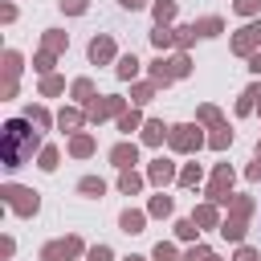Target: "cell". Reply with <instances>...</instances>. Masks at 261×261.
Listing matches in <instances>:
<instances>
[{
  "mask_svg": "<svg viewBox=\"0 0 261 261\" xmlns=\"http://www.w3.org/2000/svg\"><path fill=\"white\" fill-rule=\"evenodd\" d=\"M37 143H41V135H37V130H29V122L12 118V122L4 126V167H20V163H24V155H29Z\"/></svg>",
  "mask_w": 261,
  "mask_h": 261,
  "instance_id": "1",
  "label": "cell"
},
{
  "mask_svg": "<svg viewBox=\"0 0 261 261\" xmlns=\"http://www.w3.org/2000/svg\"><path fill=\"white\" fill-rule=\"evenodd\" d=\"M0 196H4V204H8L16 216H33V212H37V204H41V200H37V192L16 188V184H4V192H0Z\"/></svg>",
  "mask_w": 261,
  "mask_h": 261,
  "instance_id": "2",
  "label": "cell"
},
{
  "mask_svg": "<svg viewBox=\"0 0 261 261\" xmlns=\"http://www.w3.org/2000/svg\"><path fill=\"white\" fill-rule=\"evenodd\" d=\"M208 200H212V204H228V200H232V167H228V163H216Z\"/></svg>",
  "mask_w": 261,
  "mask_h": 261,
  "instance_id": "3",
  "label": "cell"
},
{
  "mask_svg": "<svg viewBox=\"0 0 261 261\" xmlns=\"http://www.w3.org/2000/svg\"><path fill=\"white\" fill-rule=\"evenodd\" d=\"M82 253V241L77 237H65V241H49L41 249V261H73Z\"/></svg>",
  "mask_w": 261,
  "mask_h": 261,
  "instance_id": "4",
  "label": "cell"
},
{
  "mask_svg": "<svg viewBox=\"0 0 261 261\" xmlns=\"http://www.w3.org/2000/svg\"><path fill=\"white\" fill-rule=\"evenodd\" d=\"M261 45V20H253V24H245L237 37H232V53H241V57H253V49Z\"/></svg>",
  "mask_w": 261,
  "mask_h": 261,
  "instance_id": "5",
  "label": "cell"
},
{
  "mask_svg": "<svg viewBox=\"0 0 261 261\" xmlns=\"http://www.w3.org/2000/svg\"><path fill=\"white\" fill-rule=\"evenodd\" d=\"M167 139H171V147H175V151H196V147L204 143V135H200L196 126H171V135H167Z\"/></svg>",
  "mask_w": 261,
  "mask_h": 261,
  "instance_id": "6",
  "label": "cell"
},
{
  "mask_svg": "<svg viewBox=\"0 0 261 261\" xmlns=\"http://www.w3.org/2000/svg\"><path fill=\"white\" fill-rule=\"evenodd\" d=\"M110 163L122 167V171H130V167L139 163V147H135V143H118V147L110 151Z\"/></svg>",
  "mask_w": 261,
  "mask_h": 261,
  "instance_id": "7",
  "label": "cell"
},
{
  "mask_svg": "<svg viewBox=\"0 0 261 261\" xmlns=\"http://www.w3.org/2000/svg\"><path fill=\"white\" fill-rule=\"evenodd\" d=\"M147 179H151V184H159V188H163V184H171V179H175V163L155 159V163L147 167Z\"/></svg>",
  "mask_w": 261,
  "mask_h": 261,
  "instance_id": "8",
  "label": "cell"
},
{
  "mask_svg": "<svg viewBox=\"0 0 261 261\" xmlns=\"http://www.w3.org/2000/svg\"><path fill=\"white\" fill-rule=\"evenodd\" d=\"M110 114H122V98H102V102L90 106V118H94V122H102V118H110Z\"/></svg>",
  "mask_w": 261,
  "mask_h": 261,
  "instance_id": "9",
  "label": "cell"
},
{
  "mask_svg": "<svg viewBox=\"0 0 261 261\" xmlns=\"http://www.w3.org/2000/svg\"><path fill=\"white\" fill-rule=\"evenodd\" d=\"M110 57H114V41H110V37H94V41H90V61L102 65V61H110Z\"/></svg>",
  "mask_w": 261,
  "mask_h": 261,
  "instance_id": "10",
  "label": "cell"
},
{
  "mask_svg": "<svg viewBox=\"0 0 261 261\" xmlns=\"http://www.w3.org/2000/svg\"><path fill=\"white\" fill-rule=\"evenodd\" d=\"M163 135H171V130H167V126H163L159 118L143 122V143H147V147H159V143H163Z\"/></svg>",
  "mask_w": 261,
  "mask_h": 261,
  "instance_id": "11",
  "label": "cell"
},
{
  "mask_svg": "<svg viewBox=\"0 0 261 261\" xmlns=\"http://www.w3.org/2000/svg\"><path fill=\"white\" fill-rule=\"evenodd\" d=\"M220 237H224V241H245V216L220 220Z\"/></svg>",
  "mask_w": 261,
  "mask_h": 261,
  "instance_id": "12",
  "label": "cell"
},
{
  "mask_svg": "<svg viewBox=\"0 0 261 261\" xmlns=\"http://www.w3.org/2000/svg\"><path fill=\"white\" fill-rule=\"evenodd\" d=\"M118 224H122V232H130V237H135V232H143L147 216H143V212H135V208H126V212L118 216Z\"/></svg>",
  "mask_w": 261,
  "mask_h": 261,
  "instance_id": "13",
  "label": "cell"
},
{
  "mask_svg": "<svg viewBox=\"0 0 261 261\" xmlns=\"http://www.w3.org/2000/svg\"><path fill=\"white\" fill-rule=\"evenodd\" d=\"M220 29H224L220 16H204V20H196V37H220Z\"/></svg>",
  "mask_w": 261,
  "mask_h": 261,
  "instance_id": "14",
  "label": "cell"
},
{
  "mask_svg": "<svg viewBox=\"0 0 261 261\" xmlns=\"http://www.w3.org/2000/svg\"><path fill=\"white\" fill-rule=\"evenodd\" d=\"M192 220H196V224H204V228H212V224H220V212H216V204H200Z\"/></svg>",
  "mask_w": 261,
  "mask_h": 261,
  "instance_id": "15",
  "label": "cell"
},
{
  "mask_svg": "<svg viewBox=\"0 0 261 261\" xmlns=\"http://www.w3.org/2000/svg\"><path fill=\"white\" fill-rule=\"evenodd\" d=\"M135 73H139V57H135V53H126V57H118V77H122V82H130Z\"/></svg>",
  "mask_w": 261,
  "mask_h": 261,
  "instance_id": "16",
  "label": "cell"
},
{
  "mask_svg": "<svg viewBox=\"0 0 261 261\" xmlns=\"http://www.w3.org/2000/svg\"><path fill=\"white\" fill-rule=\"evenodd\" d=\"M151 45H155V49H167V45H175V29H163V24H159V29L151 33Z\"/></svg>",
  "mask_w": 261,
  "mask_h": 261,
  "instance_id": "17",
  "label": "cell"
},
{
  "mask_svg": "<svg viewBox=\"0 0 261 261\" xmlns=\"http://www.w3.org/2000/svg\"><path fill=\"white\" fill-rule=\"evenodd\" d=\"M69 151H73L77 159H86V155L94 151V139H90V135H73V143H69Z\"/></svg>",
  "mask_w": 261,
  "mask_h": 261,
  "instance_id": "18",
  "label": "cell"
},
{
  "mask_svg": "<svg viewBox=\"0 0 261 261\" xmlns=\"http://www.w3.org/2000/svg\"><path fill=\"white\" fill-rule=\"evenodd\" d=\"M139 188H143V179H139L135 171H122V175H118V192H126V196H135Z\"/></svg>",
  "mask_w": 261,
  "mask_h": 261,
  "instance_id": "19",
  "label": "cell"
},
{
  "mask_svg": "<svg viewBox=\"0 0 261 261\" xmlns=\"http://www.w3.org/2000/svg\"><path fill=\"white\" fill-rule=\"evenodd\" d=\"M65 45H69V37H65V33H57V29H49V33H45V49H49V53H57V49H65Z\"/></svg>",
  "mask_w": 261,
  "mask_h": 261,
  "instance_id": "20",
  "label": "cell"
},
{
  "mask_svg": "<svg viewBox=\"0 0 261 261\" xmlns=\"http://www.w3.org/2000/svg\"><path fill=\"white\" fill-rule=\"evenodd\" d=\"M73 98H77V102H90V98H94V82H90V77H77V82H73Z\"/></svg>",
  "mask_w": 261,
  "mask_h": 261,
  "instance_id": "21",
  "label": "cell"
},
{
  "mask_svg": "<svg viewBox=\"0 0 261 261\" xmlns=\"http://www.w3.org/2000/svg\"><path fill=\"white\" fill-rule=\"evenodd\" d=\"M139 126H143V114H139V110H130V114H122V118H118V130H122V135L139 130Z\"/></svg>",
  "mask_w": 261,
  "mask_h": 261,
  "instance_id": "22",
  "label": "cell"
},
{
  "mask_svg": "<svg viewBox=\"0 0 261 261\" xmlns=\"http://www.w3.org/2000/svg\"><path fill=\"white\" fill-rule=\"evenodd\" d=\"M228 143H232V130H228V126H216V135L208 139V147H212V151H224Z\"/></svg>",
  "mask_w": 261,
  "mask_h": 261,
  "instance_id": "23",
  "label": "cell"
},
{
  "mask_svg": "<svg viewBox=\"0 0 261 261\" xmlns=\"http://www.w3.org/2000/svg\"><path fill=\"white\" fill-rule=\"evenodd\" d=\"M77 192H86V196H102V192H106V184H102L98 175H86V179L77 184Z\"/></svg>",
  "mask_w": 261,
  "mask_h": 261,
  "instance_id": "24",
  "label": "cell"
},
{
  "mask_svg": "<svg viewBox=\"0 0 261 261\" xmlns=\"http://www.w3.org/2000/svg\"><path fill=\"white\" fill-rule=\"evenodd\" d=\"M151 216H171V196H151Z\"/></svg>",
  "mask_w": 261,
  "mask_h": 261,
  "instance_id": "25",
  "label": "cell"
},
{
  "mask_svg": "<svg viewBox=\"0 0 261 261\" xmlns=\"http://www.w3.org/2000/svg\"><path fill=\"white\" fill-rule=\"evenodd\" d=\"M155 20H159V24L175 20V4H171V0H159V4H155Z\"/></svg>",
  "mask_w": 261,
  "mask_h": 261,
  "instance_id": "26",
  "label": "cell"
},
{
  "mask_svg": "<svg viewBox=\"0 0 261 261\" xmlns=\"http://www.w3.org/2000/svg\"><path fill=\"white\" fill-rule=\"evenodd\" d=\"M57 122H61V130H73V126H82V110H61Z\"/></svg>",
  "mask_w": 261,
  "mask_h": 261,
  "instance_id": "27",
  "label": "cell"
},
{
  "mask_svg": "<svg viewBox=\"0 0 261 261\" xmlns=\"http://www.w3.org/2000/svg\"><path fill=\"white\" fill-rule=\"evenodd\" d=\"M179 184H184V188H196V184H200V167H196V163H188V167L179 171Z\"/></svg>",
  "mask_w": 261,
  "mask_h": 261,
  "instance_id": "28",
  "label": "cell"
},
{
  "mask_svg": "<svg viewBox=\"0 0 261 261\" xmlns=\"http://www.w3.org/2000/svg\"><path fill=\"white\" fill-rule=\"evenodd\" d=\"M184 261H216V253H212V249H204V245H196V249H188V253H184Z\"/></svg>",
  "mask_w": 261,
  "mask_h": 261,
  "instance_id": "29",
  "label": "cell"
},
{
  "mask_svg": "<svg viewBox=\"0 0 261 261\" xmlns=\"http://www.w3.org/2000/svg\"><path fill=\"white\" fill-rule=\"evenodd\" d=\"M200 122H208V126H224V122H220V110H216V106H200Z\"/></svg>",
  "mask_w": 261,
  "mask_h": 261,
  "instance_id": "30",
  "label": "cell"
},
{
  "mask_svg": "<svg viewBox=\"0 0 261 261\" xmlns=\"http://www.w3.org/2000/svg\"><path fill=\"white\" fill-rule=\"evenodd\" d=\"M151 257H155V261H175V245H167V241H159Z\"/></svg>",
  "mask_w": 261,
  "mask_h": 261,
  "instance_id": "31",
  "label": "cell"
},
{
  "mask_svg": "<svg viewBox=\"0 0 261 261\" xmlns=\"http://www.w3.org/2000/svg\"><path fill=\"white\" fill-rule=\"evenodd\" d=\"M33 65H37V69H41V73H45V77H49V69H53V53H49V49H41V53H37V61H33Z\"/></svg>",
  "mask_w": 261,
  "mask_h": 261,
  "instance_id": "32",
  "label": "cell"
},
{
  "mask_svg": "<svg viewBox=\"0 0 261 261\" xmlns=\"http://www.w3.org/2000/svg\"><path fill=\"white\" fill-rule=\"evenodd\" d=\"M175 237H179V241H192V237H196V220H179V224H175Z\"/></svg>",
  "mask_w": 261,
  "mask_h": 261,
  "instance_id": "33",
  "label": "cell"
},
{
  "mask_svg": "<svg viewBox=\"0 0 261 261\" xmlns=\"http://www.w3.org/2000/svg\"><path fill=\"white\" fill-rule=\"evenodd\" d=\"M232 8H237L241 16H253V12L261 8V0H232Z\"/></svg>",
  "mask_w": 261,
  "mask_h": 261,
  "instance_id": "34",
  "label": "cell"
},
{
  "mask_svg": "<svg viewBox=\"0 0 261 261\" xmlns=\"http://www.w3.org/2000/svg\"><path fill=\"white\" fill-rule=\"evenodd\" d=\"M196 41V24H188V29H175V45H192Z\"/></svg>",
  "mask_w": 261,
  "mask_h": 261,
  "instance_id": "35",
  "label": "cell"
},
{
  "mask_svg": "<svg viewBox=\"0 0 261 261\" xmlns=\"http://www.w3.org/2000/svg\"><path fill=\"white\" fill-rule=\"evenodd\" d=\"M130 98L143 106V102H151V98H155V86H135V94H130Z\"/></svg>",
  "mask_w": 261,
  "mask_h": 261,
  "instance_id": "36",
  "label": "cell"
},
{
  "mask_svg": "<svg viewBox=\"0 0 261 261\" xmlns=\"http://www.w3.org/2000/svg\"><path fill=\"white\" fill-rule=\"evenodd\" d=\"M253 102H257V94H253V90H245V94H241V102H237V114H249V110H253Z\"/></svg>",
  "mask_w": 261,
  "mask_h": 261,
  "instance_id": "37",
  "label": "cell"
},
{
  "mask_svg": "<svg viewBox=\"0 0 261 261\" xmlns=\"http://www.w3.org/2000/svg\"><path fill=\"white\" fill-rule=\"evenodd\" d=\"M41 94H61V77H53V73H49V77L41 82Z\"/></svg>",
  "mask_w": 261,
  "mask_h": 261,
  "instance_id": "38",
  "label": "cell"
},
{
  "mask_svg": "<svg viewBox=\"0 0 261 261\" xmlns=\"http://www.w3.org/2000/svg\"><path fill=\"white\" fill-rule=\"evenodd\" d=\"M41 167H45V171H53V167H57V151H53V147H45V151H41Z\"/></svg>",
  "mask_w": 261,
  "mask_h": 261,
  "instance_id": "39",
  "label": "cell"
},
{
  "mask_svg": "<svg viewBox=\"0 0 261 261\" xmlns=\"http://www.w3.org/2000/svg\"><path fill=\"white\" fill-rule=\"evenodd\" d=\"M29 122H37V126H49V114H45L41 106H33V110H29Z\"/></svg>",
  "mask_w": 261,
  "mask_h": 261,
  "instance_id": "40",
  "label": "cell"
},
{
  "mask_svg": "<svg viewBox=\"0 0 261 261\" xmlns=\"http://www.w3.org/2000/svg\"><path fill=\"white\" fill-rule=\"evenodd\" d=\"M90 261H110V249H106V245H94V249H90Z\"/></svg>",
  "mask_w": 261,
  "mask_h": 261,
  "instance_id": "41",
  "label": "cell"
},
{
  "mask_svg": "<svg viewBox=\"0 0 261 261\" xmlns=\"http://www.w3.org/2000/svg\"><path fill=\"white\" fill-rule=\"evenodd\" d=\"M61 8H65V12H73V16H77V12H86V0H61Z\"/></svg>",
  "mask_w": 261,
  "mask_h": 261,
  "instance_id": "42",
  "label": "cell"
},
{
  "mask_svg": "<svg viewBox=\"0 0 261 261\" xmlns=\"http://www.w3.org/2000/svg\"><path fill=\"white\" fill-rule=\"evenodd\" d=\"M237 261H257V253L253 249H237Z\"/></svg>",
  "mask_w": 261,
  "mask_h": 261,
  "instance_id": "43",
  "label": "cell"
},
{
  "mask_svg": "<svg viewBox=\"0 0 261 261\" xmlns=\"http://www.w3.org/2000/svg\"><path fill=\"white\" fill-rule=\"evenodd\" d=\"M118 4H122V8H130V12H139V8L147 4V0H118Z\"/></svg>",
  "mask_w": 261,
  "mask_h": 261,
  "instance_id": "44",
  "label": "cell"
},
{
  "mask_svg": "<svg viewBox=\"0 0 261 261\" xmlns=\"http://www.w3.org/2000/svg\"><path fill=\"white\" fill-rule=\"evenodd\" d=\"M249 69H253V73H261V53H253V57H249Z\"/></svg>",
  "mask_w": 261,
  "mask_h": 261,
  "instance_id": "45",
  "label": "cell"
},
{
  "mask_svg": "<svg viewBox=\"0 0 261 261\" xmlns=\"http://www.w3.org/2000/svg\"><path fill=\"white\" fill-rule=\"evenodd\" d=\"M249 179H261V159H257V163L249 167Z\"/></svg>",
  "mask_w": 261,
  "mask_h": 261,
  "instance_id": "46",
  "label": "cell"
},
{
  "mask_svg": "<svg viewBox=\"0 0 261 261\" xmlns=\"http://www.w3.org/2000/svg\"><path fill=\"white\" fill-rule=\"evenodd\" d=\"M249 90H253V94H257V106H261V86H249Z\"/></svg>",
  "mask_w": 261,
  "mask_h": 261,
  "instance_id": "47",
  "label": "cell"
},
{
  "mask_svg": "<svg viewBox=\"0 0 261 261\" xmlns=\"http://www.w3.org/2000/svg\"><path fill=\"white\" fill-rule=\"evenodd\" d=\"M126 261H147V257H126Z\"/></svg>",
  "mask_w": 261,
  "mask_h": 261,
  "instance_id": "48",
  "label": "cell"
},
{
  "mask_svg": "<svg viewBox=\"0 0 261 261\" xmlns=\"http://www.w3.org/2000/svg\"><path fill=\"white\" fill-rule=\"evenodd\" d=\"M257 159H261V147H257Z\"/></svg>",
  "mask_w": 261,
  "mask_h": 261,
  "instance_id": "49",
  "label": "cell"
}]
</instances>
